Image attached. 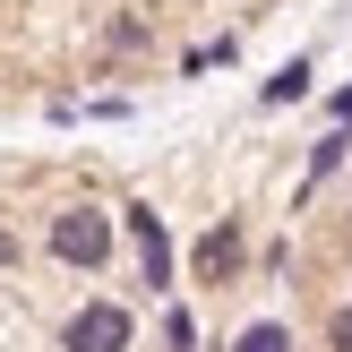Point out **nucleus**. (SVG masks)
Wrapping results in <instances>:
<instances>
[{
  "label": "nucleus",
  "instance_id": "f03ea898",
  "mask_svg": "<svg viewBox=\"0 0 352 352\" xmlns=\"http://www.w3.org/2000/svg\"><path fill=\"white\" fill-rule=\"evenodd\" d=\"M138 344V318H129V301H78L60 318V352H129Z\"/></svg>",
  "mask_w": 352,
  "mask_h": 352
},
{
  "label": "nucleus",
  "instance_id": "9b49d317",
  "mask_svg": "<svg viewBox=\"0 0 352 352\" xmlns=\"http://www.w3.org/2000/svg\"><path fill=\"white\" fill-rule=\"evenodd\" d=\"M327 352H352V301L336 309V318H327Z\"/></svg>",
  "mask_w": 352,
  "mask_h": 352
},
{
  "label": "nucleus",
  "instance_id": "7ed1b4c3",
  "mask_svg": "<svg viewBox=\"0 0 352 352\" xmlns=\"http://www.w3.org/2000/svg\"><path fill=\"white\" fill-rule=\"evenodd\" d=\"M241 267H250V232H241V215H215L198 241H189V275H198V284H232Z\"/></svg>",
  "mask_w": 352,
  "mask_h": 352
},
{
  "label": "nucleus",
  "instance_id": "39448f33",
  "mask_svg": "<svg viewBox=\"0 0 352 352\" xmlns=\"http://www.w3.org/2000/svg\"><path fill=\"white\" fill-rule=\"evenodd\" d=\"M352 164V129H344V120H336V129H327L318 138V146H309V172H301V198H309V189H318V181H336V172Z\"/></svg>",
  "mask_w": 352,
  "mask_h": 352
},
{
  "label": "nucleus",
  "instance_id": "f257e3e1",
  "mask_svg": "<svg viewBox=\"0 0 352 352\" xmlns=\"http://www.w3.org/2000/svg\"><path fill=\"white\" fill-rule=\"evenodd\" d=\"M43 250L60 258L69 275H103L112 267V250H120V215H103V206H60V215L43 223Z\"/></svg>",
  "mask_w": 352,
  "mask_h": 352
},
{
  "label": "nucleus",
  "instance_id": "ddd939ff",
  "mask_svg": "<svg viewBox=\"0 0 352 352\" xmlns=\"http://www.w3.org/2000/svg\"><path fill=\"white\" fill-rule=\"evenodd\" d=\"M327 112H336L344 129H352V86H336V95H327Z\"/></svg>",
  "mask_w": 352,
  "mask_h": 352
},
{
  "label": "nucleus",
  "instance_id": "6e6552de",
  "mask_svg": "<svg viewBox=\"0 0 352 352\" xmlns=\"http://www.w3.org/2000/svg\"><path fill=\"white\" fill-rule=\"evenodd\" d=\"M232 34H215V43H198V52H181V69H189V78H198V69H223V60H232Z\"/></svg>",
  "mask_w": 352,
  "mask_h": 352
},
{
  "label": "nucleus",
  "instance_id": "423d86ee",
  "mask_svg": "<svg viewBox=\"0 0 352 352\" xmlns=\"http://www.w3.org/2000/svg\"><path fill=\"white\" fill-rule=\"evenodd\" d=\"M232 352H292V327H284V318H250V327L232 336Z\"/></svg>",
  "mask_w": 352,
  "mask_h": 352
},
{
  "label": "nucleus",
  "instance_id": "1a4fd4ad",
  "mask_svg": "<svg viewBox=\"0 0 352 352\" xmlns=\"http://www.w3.org/2000/svg\"><path fill=\"white\" fill-rule=\"evenodd\" d=\"M164 352H198V318L189 309H164Z\"/></svg>",
  "mask_w": 352,
  "mask_h": 352
},
{
  "label": "nucleus",
  "instance_id": "20e7f679",
  "mask_svg": "<svg viewBox=\"0 0 352 352\" xmlns=\"http://www.w3.org/2000/svg\"><path fill=\"white\" fill-rule=\"evenodd\" d=\"M120 232L138 241V275H146V292H172V232L155 206H120Z\"/></svg>",
  "mask_w": 352,
  "mask_h": 352
},
{
  "label": "nucleus",
  "instance_id": "f8f14e48",
  "mask_svg": "<svg viewBox=\"0 0 352 352\" xmlns=\"http://www.w3.org/2000/svg\"><path fill=\"white\" fill-rule=\"evenodd\" d=\"M17 258H26V250H17V232H9V223H0V275H9Z\"/></svg>",
  "mask_w": 352,
  "mask_h": 352
},
{
  "label": "nucleus",
  "instance_id": "9d476101",
  "mask_svg": "<svg viewBox=\"0 0 352 352\" xmlns=\"http://www.w3.org/2000/svg\"><path fill=\"white\" fill-rule=\"evenodd\" d=\"M103 43H112V52H138V43H146V26H138V17H112V34H103Z\"/></svg>",
  "mask_w": 352,
  "mask_h": 352
},
{
  "label": "nucleus",
  "instance_id": "0eeeda50",
  "mask_svg": "<svg viewBox=\"0 0 352 352\" xmlns=\"http://www.w3.org/2000/svg\"><path fill=\"white\" fill-rule=\"evenodd\" d=\"M309 86H318V69H309V60H284V69L267 78V103H301Z\"/></svg>",
  "mask_w": 352,
  "mask_h": 352
}]
</instances>
